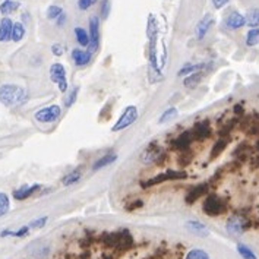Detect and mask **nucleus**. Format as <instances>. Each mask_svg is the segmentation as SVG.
Listing matches in <instances>:
<instances>
[{"label": "nucleus", "instance_id": "nucleus-1", "mask_svg": "<svg viewBox=\"0 0 259 259\" xmlns=\"http://www.w3.org/2000/svg\"><path fill=\"white\" fill-rule=\"evenodd\" d=\"M28 100V94L22 86L6 83L0 86V102L10 107V105H18L22 104Z\"/></svg>", "mask_w": 259, "mask_h": 259}, {"label": "nucleus", "instance_id": "nucleus-2", "mask_svg": "<svg viewBox=\"0 0 259 259\" xmlns=\"http://www.w3.org/2000/svg\"><path fill=\"white\" fill-rule=\"evenodd\" d=\"M165 158H167V152L157 142H151L139 157V159L143 164H157V165H162Z\"/></svg>", "mask_w": 259, "mask_h": 259}, {"label": "nucleus", "instance_id": "nucleus-3", "mask_svg": "<svg viewBox=\"0 0 259 259\" xmlns=\"http://www.w3.org/2000/svg\"><path fill=\"white\" fill-rule=\"evenodd\" d=\"M227 208H228L227 200L222 198H218L217 195H208L206 199L203 200V205H202L203 212L209 217L221 215L227 211Z\"/></svg>", "mask_w": 259, "mask_h": 259}, {"label": "nucleus", "instance_id": "nucleus-4", "mask_svg": "<svg viewBox=\"0 0 259 259\" xmlns=\"http://www.w3.org/2000/svg\"><path fill=\"white\" fill-rule=\"evenodd\" d=\"M187 174L184 171H176V170H168L165 173H161V174H157L155 177L152 179H148V180H143L140 183V186L145 189V187H151V186H155V184H159V183H164L167 180H183L186 179Z\"/></svg>", "mask_w": 259, "mask_h": 259}, {"label": "nucleus", "instance_id": "nucleus-5", "mask_svg": "<svg viewBox=\"0 0 259 259\" xmlns=\"http://www.w3.org/2000/svg\"><path fill=\"white\" fill-rule=\"evenodd\" d=\"M252 227V219H249L246 215H241V214H237V215H233L228 222H227V230L230 234H234V236H239L241 234L243 231L249 230Z\"/></svg>", "mask_w": 259, "mask_h": 259}, {"label": "nucleus", "instance_id": "nucleus-6", "mask_svg": "<svg viewBox=\"0 0 259 259\" xmlns=\"http://www.w3.org/2000/svg\"><path fill=\"white\" fill-rule=\"evenodd\" d=\"M136 119H138V108L135 105H129V107L124 108V111L121 113L119 120L114 123L111 130L113 132H120V130L126 129L127 126H130L132 123H135Z\"/></svg>", "mask_w": 259, "mask_h": 259}, {"label": "nucleus", "instance_id": "nucleus-7", "mask_svg": "<svg viewBox=\"0 0 259 259\" xmlns=\"http://www.w3.org/2000/svg\"><path fill=\"white\" fill-rule=\"evenodd\" d=\"M50 78L54 83H57L59 91L66 94L67 91V79H66V70L63 67V64L60 63H54L50 67Z\"/></svg>", "mask_w": 259, "mask_h": 259}, {"label": "nucleus", "instance_id": "nucleus-8", "mask_svg": "<svg viewBox=\"0 0 259 259\" xmlns=\"http://www.w3.org/2000/svg\"><path fill=\"white\" fill-rule=\"evenodd\" d=\"M60 117V107L53 104L48 107H44L35 113V119L41 123H53Z\"/></svg>", "mask_w": 259, "mask_h": 259}, {"label": "nucleus", "instance_id": "nucleus-9", "mask_svg": "<svg viewBox=\"0 0 259 259\" xmlns=\"http://www.w3.org/2000/svg\"><path fill=\"white\" fill-rule=\"evenodd\" d=\"M100 45V20L97 16L89 19V50L95 51Z\"/></svg>", "mask_w": 259, "mask_h": 259}, {"label": "nucleus", "instance_id": "nucleus-10", "mask_svg": "<svg viewBox=\"0 0 259 259\" xmlns=\"http://www.w3.org/2000/svg\"><path fill=\"white\" fill-rule=\"evenodd\" d=\"M192 140H193L192 132H190V130H184V132H181L177 138H174V139L170 142V145H171L173 149H176V151L180 152V151H184V149L190 148Z\"/></svg>", "mask_w": 259, "mask_h": 259}, {"label": "nucleus", "instance_id": "nucleus-11", "mask_svg": "<svg viewBox=\"0 0 259 259\" xmlns=\"http://www.w3.org/2000/svg\"><path fill=\"white\" fill-rule=\"evenodd\" d=\"M133 246H135L133 237H132L130 231L124 228V230L120 231V241H119L117 247L113 249V250H116L119 255H124L126 252H129L130 249H133Z\"/></svg>", "mask_w": 259, "mask_h": 259}, {"label": "nucleus", "instance_id": "nucleus-12", "mask_svg": "<svg viewBox=\"0 0 259 259\" xmlns=\"http://www.w3.org/2000/svg\"><path fill=\"white\" fill-rule=\"evenodd\" d=\"M192 132V136L195 140H203V139H208L211 136V126H209V121L208 120H202V121H198L193 129L190 130Z\"/></svg>", "mask_w": 259, "mask_h": 259}, {"label": "nucleus", "instance_id": "nucleus-13", "mask_svg": "<svg viewBox=\"0 0 259 259\" xmlns=\"http://www.w3.org/2000/svg\"><path fill=\"white\" fill-rule=\"evenodd\" d=\"M97 241L102 244L105 249H116L120 241V231L119 233H102L100 237H97Z\"/></svg>", "mask_w": 259, "mask_h": 259}, {"label": "nucleus", "instance_id": "nucleus-14", "mask_svg": "<svg viewBox=\"0 0 259 259\" xmlns=\"http://www.w3.org/2000/svg\"><path fill=\"white\" fill-rule=\"evenodd\" d=\"M208 189H209V184L208 183H202V184H198V186H195V187H192L190 190H189V193L186 195V203H195L199 198H202L206 192H208Z\"/></svg>", "mask_w": 259, "mask_h": 259}, {"label": "nucleus", "instance_id": "nucleus-15", "mask_svg": "<svg viewBox=\"0 0 259 259\" xmlns=\"http://www.w3.org/2000/svg\"><path fill=\"white\" fill-rule=\"evenodd\" d=\"M41 186L40 184H32V186H22L16 190H13V198L16 200H23L28 199L29 196H32L37 190H40Z\"/></svg>", "mask_w": 259, "mask_h": 259}, {"label": "nucleus", "instance_id": "nucleus-16", "mask_svg": "<svg viewBox=\"0 0 259 259\" xmlns=\"http://www.w3.org/2000/svg\"><path fill=\"white\" fill-rule=\"evenodd\" d=\"M243 25H246V20H244V16L240 15L239 12H231L225 18V26L230 29H237V28H241Z\"/></svg>", "mask_w": 259, "mask_h": 259}, {"label": "nucleus", "instance_id": "nucleus-17", "mask_svg": "<svg viewBox=\"0 0 259 259\" xmlns=\"http://www.w3.org/2000/svg\"><path fill=\"white\" fill-rule=\"evenodd\" d=\"M12 26L13 22L9 18H3L0 22V42H6L12 37Z\"/></svg>", "mask_w": 259, "mask_h": 259}, {"label": "nucleus", "instance_id": "nucleus-18", "mask_svg": "<svg viewBox=\"0 0 259 259\" xmlns=\"http://www.w3.org/2000/svg\"><path fill=\"white\" fill-rule=\"evenodd\" d=\"M72 59L73 61L78 64V66H85L89 63L91 60V53L89 51H85V50H79V48H75L72 51Z\"/></svg>", "mask_w": 259, "mask_h": 259}, {"label": "nucleus", "instance_id": "nucleus-19", "mask_svg": "<svg viewBox=\"0 0 259 259\" xmlns=\"http://www.w3.org/2000/svg\"><path fill=\"white\" fill-rule=\"evenodd\" d=\"M228 142H230V138L228 136H221V139H218L217 142H215V145L212 146V149H211V155H209V159H215L225 148H227V145H228Z\"/></svg>", "mask_w": 259, "mask_h": 259}, {"label": "nucleus", "instance_id": "nucleus-20", "mask_svg": "<svg viewBox=\"0 0 259 259\" xmlns=\"http://www.w3.org/2000/svg\"><path fill=\"white\" fill-rule=\"evenodd\" d=\"M116 159H117V155H116L114 152L105 154L104 157L98 158V159L94 162V165H92V170H100V168H102V167H107L108 164H113Z\"/></svg>", "mask_w": 259, "mask_h": 259}, {"label": "nucleus", "instance_id": "nucleus-21", "mask_svg": "<svg viewBox=\"0 0 259 259\" xmlns=\"http://www.w3.org/2000/svg\"><path fill=\"white\" fill-rule=\"evenodd\" d=\"M212 23V18L209 15H206L199 23H198V28H196V34H198V38H203V35L208 32L209 26Z\"/></svg>", "mask_w": 259, "mask_h": 259}, {"label": "nucleus", "instance_id": "nucleus-22", "mask_svg": "<svg viewBox=\"0 0 259 259\" xmlns=\"http://www.w3.org/2000/svg\"><path fill=\"white\" fill-rule=\"evenodd\" d=\"M23 37H25V26L20 22H15L13 26H12V37H10V40L15 41V42H19Z\"/></svg>", "mask_w": 259, "mask_h": 259}, {"label": "nucleus", "instance_id": "nucleus-23", "mask_svg": "<svg viewBox=\"0 0 259 259\" xmlns=\"http://www.w3.org/2000/svg\"><path fill=\"white\" fill-rule=\"evenodd\" d=\"M19 9V1H15V0H4L1 4H0V12L3 15H9V13H13L15 10Z\"/></svg>", "mask_w": 259, "mask_h": 259}, {"label": "nucleus", "instance_id": "nucleus-24", "mask_svg": "<svg viewBox=\"0 0 259 259\" xmlns=\"http://www.w3.org/2000/svg\"><path fill=\"white\" fill-rule=\"evenodd\" d=\"M192 159H193V151H190V148H187V149H184V151H180V155H179V158H177V162H179V165L186 167V165H189V164L192 162Z\"/></svg>", "mask_w": 259, "mask_h": 259}, {"label": "nucleus", "instance_id": "nucleus-25", "mask_svg": "<svg viewBox=\"0 0 259 259\" xmlns=\"http://www.w3.org/2000/svg\"><path fill=\"white\" fill-rule=\"evenodd\" d=\"M246 20V25L249 26H259V9H250L244 18Z\"/></svg>", "mask_w": 259, "mask_h": 259}, {"label": "nucleus", "instance_id": "nucleus-26", "mask_svg": "<svg viewBox=\"0 0 259 259\" xmlns=\"http://www.w3.org/2000/svg\"><path fill=\"white\" fill-rule=\"evenodd\" d=\"M202 76H203V73L202 72H193L190 76H187L186 79H184V86L186 88H195L199 82H200V79H202Z\"/></svg>", "mask_w": 259, "mask_h": 259}, {"label": "nucleus", "instance_id": "nucleus-27", "mask_svg": "<svg viewBox=\"0 0 259 259\" xmlns=\"http://www.w3.org/2000/svg\"><path fill=\"white\" fill-rule=\"evenodd\" d=\"M75 35H76V40L78 42L82 45V47H86L89 45V34H86V31L83 28H75Z\"/></svg>", "mask_w": 259, "mask_h": 259}, {"label": "nucleus", "instance_id": "nucleus-28", "mask_svg": "<svg viewBox=\"0 0 259 259\" xmlns=\"http://www.w3.org/2000/svg\"><path fill=\"white\" fill-rule=\"evenodd\" d=\"M80 176H82V173H80V170L79 168H76V170H73V171H70L67 176H64L63 177V184L64 186H70V184H73V183H76L79 179H80Z\"/></svg>", "mask_w": 259, "mask_h": 259}, {"label": "nucleus", "instance_id": "nucleus-29", "mask_svg": "<svg viewBox=\"0 0 259 259\" xmlns=\"http://www.w3.org/2000/svg\"><path fill=\"white\" fill-rule=\"evenodd\" d=\"M177 116V108L176 107H170L168 110H165L162 114H161V117H159V120H158V123H165V121H168V120H173L174 117Z\"/></svg>", "mask_w": 259, "mask_h": 259}, {"label": "nucleus", "instance_id": "nucleus-30", "mask_svg": "<svg viewBox=\"0 0 259 259\" xmlns=\"http://www.w3.org/2000/svg\"><path fill=\"white\" fill-rule=\"evenodd\" d=\"M187 228L192 230L193 233H198L199 236H206V233H208V230H206L202 224H199V222H196V221H190V222L187 224Z\"/></svg>", "mask_w": 259, "mask_h": 259}, {"label": "nucleus", "instance_id": "nucleus-31", "mask_svg": "<svg viewBox=\"0 0 259 259\" xmlns=\"http://www.w3.org/2000/svg\"><path fill=\"white\" fill-rule=\"evenodd\" d=\"M9 208H10V202H9L7 195L0 192V217H3L4 214H7Z\"/></svg>", "mask_w": 259, "mask_h": 259}, {"label": "nucleus", "instance_id": "nucleus-32", "mask_svg": "<svg viewBox=\"0 0 259 259\" xmlns=\"http://www.w3.org/2000/svg\"><path fill=\"white\" fill-rule=\"evenodd\" d=\"M202 69H205V64H203V63H200V64H186V66L179 72V76H183V75H186V73H193V72L202 70Z\"/></svg>", "mask_w": 259, "mask_h": 259}, {"label": "nucleus", "instance_id": "nucleus-33", "mask_svg": "<svg viewBox=\"0 0 259 259\" xmlns=\"http://www.w3.org/2000/svg\"><path fill=\"white\" fill-rule=\"evenodd\" d=\"M186 259H209L208 253L200 249H193L186 255Z\"/></svg>", "mask_w": 259, "mask_h": 259}, {"label": "nucleus", "instance_id": "nucleus-34", "mask_svg": "<svg viewBox=\"0 0 259 259\" xmlns=\"http://www.w3.org/2000/svg\"><path fill=\"white\" fill-rule=\"evenodd\" d=\"M28 231H29V227H28V225H25V227L19 228L18 231H9V230H4V231H1V237H4V236H15V237H23V236H26V234H28Z\"/></svg>", "mask_w": 259, "mask_h": 259}, {"label": "nucleus", "instance_id": "nucleus-35", "mask_svg": "<svg viewBox=\"0 0 259 259\" xmlns=\"http://www.w3.org/2000/svg\"><path fill=\"white\" fill-rule=\"evenodd\" d=\"M78 92H79V86H75V88L64 97V105H66V107H70V105L76 101Z\"/></svg>", "mask_w": 259, "mask_h": 259}, {"label": "nucleus", "instance_id": "nucleus-36", "mask_svg": "<svg viewBox=\"0 0 259 259\" xmlns=\"http://www.w3.org/2000/svg\"><path fill=\"white\" fill-rule=\"evenodd\" d=\"M259 42V29H252L249 31L247 34V38H246V44L247 45H256Z\"/></svg>", "mask_w": 259, "mask_h": 259}, {"label": "nucleus", "instance_id": "nucleus-37", "mask_svg": "<svg viewBox=\"0 0 259 259\" xmlns=\"http://www.w3.org/2000/svg\"><path fill=\"white\" fill-rule=\"evenodd\" d=\"M63 13V9L60 7V6H50L48 9H47V18L48 19H57L60 15Z\"/></svg>", "mask_w": 259, "mask_h": 259}, {"label": "nucleus", "instance_id": "nucleus-38", "mask_svg": "<svg viewBox=\"0 0 259 259\" xmlns=\"http://www.w3.org/2000/svg\"><path fill=\"white\" fill-rule=\"evenodd\" d=\"M237 250H239V253H240L244 259H256L255 253H253L250 249H247L244 244H239V246H237Z\"/></svg>", "mask_w": 259, "mask_h": 259}, {"label": "nucleus", "instance_id": "nucleus-39", "mask_svg": "<svg viewBox=\"0 0 259 259\" xmlns=\"http://www.w3.org/2000/svg\"><path fill=\"white\" fill-rule=\"evenodd\" d=\"M95 241H97V237H95L94 234H89V233H88V234H85V237L80 240L79 244H80L82 247H89V246H92Z\"/></svg>", "mask_w": 259, "mask_h": 259}, {"label": "nucleus", "instance_id": "nucleus-40", "mask_svg": "<svg viewBox=\"0 0 259 259\" xmlns=\"http://www.w3.org/2000/svg\"><path fill=\"white\" fill-rule=\"evenodd\" d=\"M142 206H143V200L136 199V200L130 202L129 205H126V209H127V211H136V209H139V208H142Z\"/></svg>", "mask_w": 259, "mask_h": 259}, {"label": "nucleus", "instance_id": "nucleus-41", "mask_svg": "<svg viewBox=\"0 0 259 259\" xmlns=\"http://www.w3.org/2000/svg\"><path fill=\"white\" fill-rule=\"evenodd\" d=\"M47 219H48L47 217H42V218H40V219H35V221H32V222L29 224V228H41V227L45 225Z\"/></svg>", "mask_w": 259, "mask_h": 259}, {"label": "nucleus", "instance_id": "nucleus-42", "mask_svg": "<svg viewBox=\"0 0 259 259\" xmlns=\"http://www.w3.org/2000/svg\"><path fill=\"white\" fill-rule=\"evenodd\" d=\"M97 3V0H79L78 1V6H79V9H82V10H86V9H89L92 4H95Z\"/></svg>", "mask_w": 259, "mask_h": 259}, {"label": "nucleus", "instance_id": "nucleus-43", "mask_svg": "<svg viewBox=\"0 0 259 259\" xmlns=\"http://www.w3.org/2000/svg\"><path fill=\"white\" fill-rule=\"evenodd\" d=\"M108 1H110V0H102V6H101V16H102V18H107V15H108V12H110Z\"/></svg>", "mask_w": 259, "mask_h": 259}, {"label": "nucleus", "instance_id": "nucleus-44", "mask_svg": "<svg viewBox=\"0 0 259 259\" xmlns=\"http://www.w3.org/2000/svg\"><path fill=\"white\" fill-rule=\"evenodd\" d=\"M51 51H53L54 56H61V54H63V45H60V44H54V45L51 47Z\"/></svg>", "mask_w": 259, "mask_h": 259}, {"label": "nucleus", "instance_id": "nucleus-45", "mask_svg": "<svg viewBox=\"0 0 259 259\" xmlns=\"http://www.w3.org/2000/svg\"><path fill=\"white\" fill-rule=\"evenodd\" d=\"M243 113H244V111H243V105H241V104H236V105H234V114H236L237 117H241Z\"/></svg>", "mask_w": 259, "mask_h": 259}, {"label": "nucleus", "instance_id": "nucleus-46", "mask_svg": "<svg viewBox=\"0 0 259 259\" xmlns=\"http://www.w3.org/2000/svg\"><path fill=\"white\" fill-rule=\"evenodd\" d=\"M228 0H212V4L215 6V9H221L227 4Z\"/></svg>", "mask_w": 259, "mask_h": 259}, {"label": "nucleus", "instance_id": "nucleus-47", "mask_svg": "<svg viewBox=\"0 0 259 259\" xmlns=\"http://www.w3.org/2000/svg\"><path fill=\"white\" fill-rule=\"evenodd\" d=\"M79 259H91V253H89V252H83V253L79 256Z\"/></svg>", "mask_w": 259, "mask_h": 259}, {"label": "nucleus", "instance_id": "nucleus-48", "mask_svg": "<svg viewBox=\"0 0 259 259\" xmlns=\"http://www.w3.org/2000/svg\"><path fill=\"white\" fill-rule=\"evenodd\" d=\"M256 151L259 152V140H258V143H256Z\"/></svg>", "mask_w": 259, "mask_h": 259}]
</instances>
